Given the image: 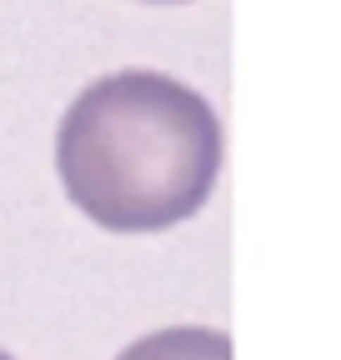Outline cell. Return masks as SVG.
I'll list each match as a JSON object with an SVG mask.
<instances>
[{
	"mask_svg": "<svg viewBox=\"0 0 341 360\" xmlns=\"http://www.w3.org/2000/svg\"><path fill=\"white\" fill-rule=\"evenodd\" d=\"M56 170L70 205L106 231H170L216 186L221 120L176 75L116 70L70 101L56 130Z\"/></svg>",
	"mask_w": 341,
	"mask_h": 360,
	"instance_id": "cell-1",
	"label": "cell"
},
{
	"mask_svg": "<svg viewBox=\"0 0 341 360\" xmlns=\"http://www.w3.org/2000/svg\"><path fill=\"white\" fill-rule=\"evenodd\" d=\"M116 360H231V340L211 326H170L125 345Z\"/></svg>",
	"mask_w": 341,
	"mask_h": 360,
	"instance_id": "cell-2",
	"label": "cell"
},
{
	"mask_svg": "<svg viewBox=\"0 0 341 360\" xmlns=\"http://www.w3.org/2000/svg\"><path fill=\"white\" fill-rule=\"evenodd\" d=\"M0 360H11V355H6V350H0Z\"/></svg>",
	"mask_w": 341,
	"mask_h": 360,
	"instance_id": "cell-4",
	"label": "cell"
},
{
	"mask_svg": "<svg viewBox=\"0 0 341 360\" xmlns=\"http://www.w3.org/2000/svg\"><path fill=\"white\" fill-rule=\"evenodd\" d=\"M161 6H176V0H161Z\"/></svg>",
	"mask_w": 341,
	"mask_h": 360,
	"instance_id": "cell-3",
	"label": "cell"
}]
</instances>
